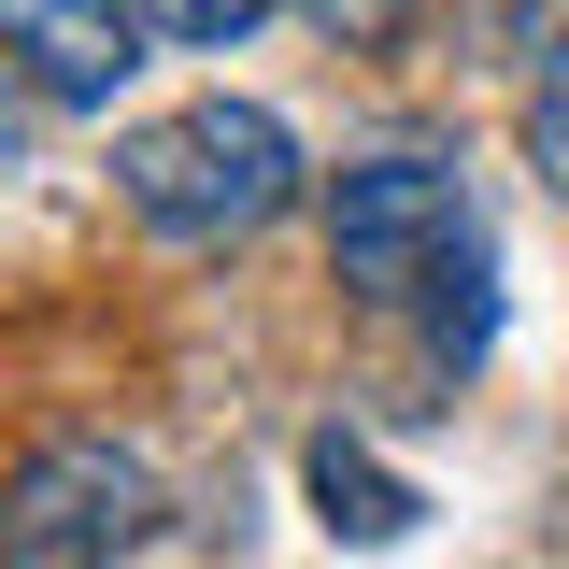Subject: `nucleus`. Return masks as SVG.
Listing matches in <instances>:
<instances>
[{
  "label": "nucleus",
  "mask_w": 569,
  "mask_h": 569,
  "mask_svg": "<svg viewBox=\"0 0 569 569\" xmlns=\"http://www.w3.org/2000/svg\"><path fill=\"white\" fill-rule=\"evenodd\" d=\"M114 200L157 242H257L299 200V129L271 100H186V114H157V129L114 142Z\"/></svg>",
  "instance_id": "1"
},
{
  "label": "nucleus",
  "mask_w": 569,
  "mask_h": 569,
  "mask_svg": "<svg viewBox=\"0 0 569 569\" xmlns=\"http://www.w3.org/2000/svg\"><path fill=\"white\" fill-rule=\"evenodd\" d=\"M328 271L342 299L399 313L427 284H485V213H470V171L441 142H370L328 171Z\"/></svg>",
  "instance_id": "2"
},
{
  "label": "nucleus",
  "mask_w": 569,
  "mask_h": 569,
  "mask_svg": "<svg viewBox=\"0 0 569 569\" xmlns=\"http://www.w3.org/2000/svg\"><path fill=\"white\" fill-rule=\"evenodd\" d=\"M142 541H157V470L100 427L43 441L0 485V569H129Z\"/></svg>",
  "instance_id": "3"
},
{
  "label": "nucleus",
  "mask_w": 569,
  "mask_h": 569,
  "mask_svg": "<svg viewBox=\"0 0 569 569\" xmlns=\"http://www.w3.org/2000/svg\"><path fill=\"white\" fill-rule=\"evenodd\" d=\"M0 71L58 114H100L142 71V14L129 0H0Z\"/></svg>",
  "instance_id": "4"
},
{
  "label": "nucleus",
  "mask_w": 569,
  "mask_h": 569,
  "mask_svg": "<svg viewBox=\"0 0 569 569\" xmlns=\"http://www.w3.org/2000/svg\"><path fill=\"white\" fill-rule=\"evenodd\" d=\"M313 498H328V527H342V541H399V527H413V485H399L370 441H342V427L313 441Z\"/></svg>",
  "instance_id": "5"
},
{
  "label": "nucleus",
  "mask_w": 569,
  "mask_h": 569,
  "mask_svg": "<svg viewBox=\"0 0 569 569\" xmlns=\"http://www.w3.org/2000/svg\"><path fill=\"white\" fill-rule=\"evenodd\" d=\"M527 171H541V186L569 200V29L541 43V58H527Z\"/></svg>",
  "instance_id": "6"
},
{
  "label": "nucleus",
  "mask_w": 569,
  "mask_h": 569,
  "mask_svg": "<svg viewBox=\"0 0 569 569\" xmlns=\"http://www.w3.org/2000/svg\"><path fill=\"white\" fill-rule=\"evenodd\" d=\"M129 14L157 29V43H186V58H213V43H242V29H257L271 0H129Z\"/></svg>",
  "instance_id": "7"
},
{
  "label": "nucleus",
  "mask_w": 569,
  "mask_h": 569,
  "mask_svg": "<svg viewBox=\"0 0 569 569\" xmlns=\"http://www.w3.org/2000/svg\"><path fill=\"white\" fill-rule=\"evenodd\" d=\"M299 14H313L342 58H385V43H413V29H427V0H299Z\"/></svg>",
  "instance_id": "8"
},
{
  "label": "nucleus",
  "mask_w": 569,
  "mask_h": 569,
  "mask_svg": "<svg viewBox=\"0 0 569 569\" xmlns=\"http://www.w3.org/2000/svg\"><path fill=\"white\" fill-rule=\"evenodd\" d=\"M556 29H569V0H498V43H512V58H541Z\"/></svg>",
  "instance_id": "9"
},
{
  "label": "nucleus",
  "mask_w": 569,
  "mask_h": 569,
  "mask_svg": "<svg viewBox=\"0 0 569 569\" xmlns=\"http://www.w3.org/2000/svg\"><path fill=\"white\" fill-rule=\"evenodd\" d=\"M0 171H14V100H0Z\"/></svg>",
  "instance_id": "10"
}]
</instances>
